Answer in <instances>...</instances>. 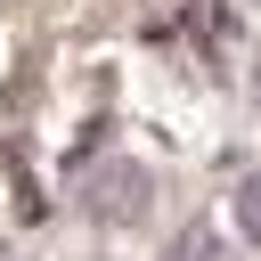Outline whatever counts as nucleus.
<instances>
[{
    "label": "nucleus",
    "mask_w": 261,
    "mask_h": 261,
    "mask_svg": "<svg viewBox=\"0 0 261 261\" xmlns=\"http://www.w3.org/2000/svg\"><path fill=\"white\" fill-rule=\"evenodd\" d=\"M237 228L261 245V179H245V188H237Z\"/></svg>",
    "instance_id": "nucleus-3"
},
{
    "label": "nucleus",
    "mask_w": 261,
    "mask_h": 261,
    "mask_svg": "<svg viewBox=\"0 0 261 261\" xmlns=\"http://www.w3.org/2000/svg\"><path fill=\"white\" fill-rule=\"evenodd\" d=\"M147 196H155V179H147V163H130V155H114V163H98V171L82 179V204H90L98 220H139Z\"/></svg>",
    "instance_id": "nucleus-1"
},
{
    "label": "nucleus",
    "mask_w": 261,
    "mask_h": 261,
    "mask_svg": "<svg viewBox=\"0 0 261 261\" xmlns=\"http://www.w3.org/2000/svg\"><path fill=\"white\" fill-rule=\"evenodd\" d=\"M163 261H228V253H220V237L196 220V228H179V237H171V253H163Z\"/></svg>",
    "instance_id": "nucleus-2"
}]
</instances>
